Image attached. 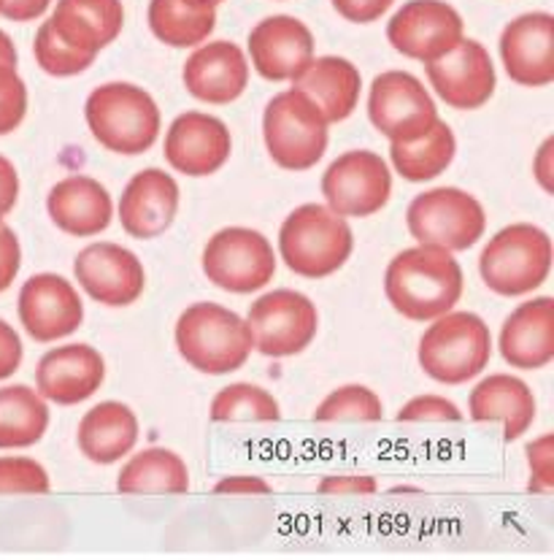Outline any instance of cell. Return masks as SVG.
<instances>
[{
	"mask_svg": "<svg viewBox=\"0 0 554 560\" xmlns=\"http://www.w3.org/2000/svg\"><path fill=\"white\" fill-rule=\"evenodd\" d=\"M465 273L455 253L436 244H416L390 260L385 295L390 306L411 323H431L460 304Z\"/></svg>",
	"mask_w": 554,
	"mask_h": 560,
	"instance_id": "obj_1",
	"label": "cell"
},
{
	"mask_svg": "<svg viewBox=\"0 0 554 560\" xmlns=\"http://www.w3.org/2000/svg\"><path fill=\"white\" fill-rule=\"evenodd\" d=\"M84 119L103 150L125 158L150 152L163 130L157 103L130 82H108L93 90L84 103Z\"/></svg>",
	"mask_w": 554,
	"mask_h": 560,
	"instance_id": "obj_2",
	"label": "cell"
},
{
	"mask_svg": "<svg viewBox=\"0 0 554 560\" xmlns=\"http://www.w3.org/2000/svg\"><path fill=\"white\" fill-rule=\"evenodd\" d=\"M176 350L201 374L225 376L244 369L255 350L241 314L222 304H192L176 319Z\"/></svg>",
	"mask_w": 554,
	"mask_h": 560,
	"instance_id": "obj_3",
	"label": "cell"
},
{
	"mask_svg": "<svg viewBox=\"0 0 554 560\" xmlns=\"http://www.w3.org/2000/svg\"><path fill=\"white\" fill-rule=\"evenodd\" d=\"M354 233L346 217L325 203H303L290 211L279 231V255L303 279H325L346 266Z\"/></svg>",
	"mask_w": 554,
	"mask_h": 560,
	"instance_id": "obj_4",
	"label": "cell"
},
{
	"mask_svg": "<svg viewBox=\"0 0 554 560\" xmlns=\"http://www.w3.org/2000/svg\"><path fill=\"white\" fill-rule=\"evenodd\" d=\"M554 262L552 238L533 222H514L495 233L479 255V273L504 299L530 295L550 279Z\"/></svg>",
	"mask_w": 554,
	"mask_h": 560,
	"instance_id": "obj_5",
	"label": "cell"
},
{
	"mask_svg": "<svg viewBox=\"0 0 554 560\" xmlns=\"http://www.w3.org/2000/svg\"><path fill=\"white\" fill-rule=\"evenodd\" d=\"M422 371L441 385H465L493 360V334L473 312H447L431 319L420 339Z\"/></svg>",
	"mask_w": 554,
	"mask_h": 560,
	"instance_id": "obj_6",
	"label": "cell"
},
{
	"mask_svg": "<svg viewBox=\"0 0 554 560\" xmlns=\"http://www.w3.org/2000/svg\"><path fill=\"white\" fill-rule=\"evenodd\" d=\"M330 122L300 90H284L268 101L262 139L273 163L284 171H308L328 152Z\"/></svg>",
	"mask_w": 554,
	"mask_h": 560,
	"instance_id": "obj_7",
	"label": "cell"
},
{
	"mask_svg": "<svg viewBox=\"0 0 554 560\" xmlns=\"http://www.w3.org/2000/svg\"><path fill=\"white\" fill-rule=\"evenodd\" d=\"M405 225L414 242L436 244L449 253H465L487 231L482 201L460 187H436L420 192L405 211Z\"/></svg>",
	"mask_w": 554,
	"mask_h": 560,
	"instance_id": "obj_8",
	"label": "cell"
},
{
	"mask_svg": "<svg viewBox=\"0 0 554 560\" xmlns=\"http://www.w3.org/2000/svg\"><path fill=\"white\" fill-rule=\"evenodd\" d=\"M201 266L205 279L225 293L249 295L276 277L273 244L252 228H222L205 242Z\"/></svg>",
	"mask_w": 554,
	"mask_h": 560,
	"instance_id": "obj_9",
	"label": "cell"
},
{
	"mask_svg": "<svg viewBox=\"0 0 554 560\" xmlns=\"http://www.w3.org/2000/svg\"><path fill=\"white\" fill-rule=\"evenodd\" d=\"M255 350L266 358H293L311 347L319 330V312L298 290H271L249 306L247 317Z\"/></svg>",
	"mask_w": 554,
	"mask_h": 560,
	"instance_id": "obj_10",
	"label": "cell"
},
{
	"mask_svg": "<svg viewBox=\"0 0 554 560\" xmlns=\"http://www.w3.org/2000/svg\"><path fill=\"white\" fill-rule=\"evenodd\" d=\"M392 171L381 154L354 150L335 158L322 174L325 206L346 220L374 217L390 203Z\"/></svg>",
	"mask_w": 554,
	"mask_h": 560,
	"instance_id": "obj_11",
	"label": "cell"
},
{
	"mask_svg": "<svg viewBox=\"0 0 554 560\" xmlns=\"http://www.w3.org/2000/svg\"><path fill=\"white\" fill-rule=\"evenodd\" d=\"M368 117L390 144H405L438 122V108L414 73L385 71L368 90Z\"/></svg>",
	"mask_w": 554,
	"mask_h": 560,
	"instance_id": "obj_12",
	"label": "cell"
},
{
	"mask_svg": "<svg viewBox=\"0 0 554 560\" xmlns=\"http://www.w3.org/2000/svg\"><path fill=\"white\" fill-rule=\"evenodd\" d=\"M465 38V25L455 5L444 0H409L387 25V42L403 57L433 62Z\"/></svg>",
	"mask_w": 554,
	"mask_h": 560,
	"instance_id": "obj_13",
	"label": "cell"
},
{
	"mask_svg": "<svg viewBox=\"0 0 554 560\" xmlns=\"http://www.w3.org/2000/svg\"><path fill=\"white\" fill-rule=\"evenodd\" d=\"M79 288L101 306H133L146 290V271L139 255L111 242H95L73 260Z\"/></svg>",
	"mask_w": 554,
	"mask_h": 560,
	"instance_id": "obj_14",
	"label": "cell"
},
{
	"mask_svg": "<svg viewBox=\"0 0 554 560\" xmlns=\"http://www.w3.org/2000/svg\"><path fill=\"white\" fill-rule=\"evenodd\" d=\"M425 73L438 98L457 112H476L487 106L498 88L493 57L473 38H462L452 51L425 62Z\"/></svg>",
	"mask_w": 554,
	"mask_h": 560,
	"instance_id": "obj_15",
	"label": "cell"
},
{
	"mask_svg": "<svg viewBox=\"0 0 554 560\" xmlns=\"http://www.w3.org/2000/svg\"><path fill=\"white\" fill-rule=\"evenodd\" d=\"M20 323L33 341H60L76 334L84 323L79 290L60 273H36L27 279L16 301Z\"/></svg>",
	"mask_w": 554,
	"mask_h": 560,
	"instance_id": "obj_16",
	"label": "cell"
},
{
	"mask_svg": "<svg viewBox=\"0 0 554 560\" xmlns=\"http://www.w3.org/2000/svg\"><path fill=\"white\" fill-rule=\"evenodd\" d=\"M163 152L170 168L192 179H203L231 160V128L214 114L185 112L170 122Z\"/></svg>",
	"mask_w": 554,
	"mask_h": 560,
	"instance_id": "obj_17",
	"label": "cell"
},
{
	"mask_svg": "<svg viewBox=\"0 0 554 560\" xmlns=\"http://www.w3.org/2000/svg\"><path fill=\"white\" fill-rule=\"evenodd\" d=\"M500 60L506 77L528 90L554 82V16L530 11L517 16L500 33Z\"/></svg>",
	"mask_w": 554,
	"mask_h": 560,
	"instance_id": "obj_18",
	"label": "cell"
},
{
	"mask_svg": "<svg viewBox=\"0 0 554 560\" xmlns=\"http://www.w3.org/2000/svg\"><path fill=\"white\" fill-rule=\"evenodd\" d=\"M249 57L268 82H293L314 60V33L290 14L266 16L249 33Z\"/></svg>",
	"mask_w": 554,
	"mask_h": 560,
	"instance_id": "obj_19",
	"label": "cell"
},
{
	"mask_svg": "<svg viewBox=\"0 0 554 560\" xmlns=\"http://www.w3.org/2000/svg\"><path fill=\"white\" fill-rule=\"evenodd\" d=\"M106 360L90 345H66L49 350L36 365V390L57 407H76L101 390Z\"/></svg>",
	"mask_w": 554,
	"mask_h": 560,
	"instance_id": "obj_20",
	"label": "cell"
},
{
	"mask_svg": "<svg viewBox=\"0 0 554 560\" xmlns=\"http://www.w3.org/2000/svg\"><path fill=\"white\" fill-rule=\"evenodd\" d=\"M179 185L163 168H144L125 185L119 198V225L128 236L150 242L163 236L179 211Z\"/></svg>",
	"mask_w": 554,
	"mask_h": 560,
	"instance_id": "obj_21",
	"label": "cell"
},
{
	"mask_svg": "<svg viewBox=\"0 0 554 560\" xmlns=\"http://www.w3.org/2000/svg\"><path fill=\"white\" fill-rule=\"evenodd\" d=\"M181 82L192 98L211 106H227L249 88V60L238 44L203 42L187 57Z\"/></svg>",
	"mask_w": 554,
	"mask_h": 560,
	"instance_id": "obj_22",
	"label": "cell"
},
{
	"mask_svg": "<svg viewBox=\"0 0 554 560\" xmlns=\"http://www.w3.org/2000/svg\"><path fill=\"white\" fill-rule=\"evenodd\" d=\"M500 355L517 371H539L554 360V299L539 295L519 304L504 319Z\"/></svg>",
	"mask_w": 554,
	"mask_h": 560,
	"instance_id": "obj_23",
	"label": "cell"
},
{
	"mask_svg": "<svg viewBox=\"0 0 554 560\" xmlns=\"http://www.w3.org/2000/svg\"><path fill=\"white\" fill-rule=\"evenodd\" d=\"M47 211L68 236L93 238L111 225L114 201L93 176H66L49 190Z\"/></svg>",
	"mask_w": 554,
	"mask_h": 560,
	"instance_id": "obj_24",
	"label": "cell"
},
{
	"mask_svg": "<svg viewBox=\"0 0 554 560\" xmlns=\"http://www.w3.org/2000/svg\"><path fill=\"white\" fill-rule=\"evenodd\" d=\"M535 404L528 382L511 374H490L479 382L468 398V417L473 422H500L506 442H517L533 428Z\"/></svg>",
	"mask_w": 554,
	"mask_h": 560,
	"instance_id": "obj_25",
	"label": "cell"
},
{
	"mask_svg": "<svg viewBox=\"0 0 554 560\" xmlns=\"http://www.w3.org/2000/svg\"><path fill=\"white\" fill-rule=\"evenodd\" d=\"M49 25L71 47L101 55L125 27L122 0H57Z\"/></svg>",
	"mask_w": 554,
	"mask_h": 560,
	"instance_id": "obj_26",
	"label": "cell"
},
{
	"mask_svg": "<svg viewBox=\"0 0 554 560\" xmlns=\"http://www.w3.org/2000/svg\"><path fill=\"white\" fill-rule=\"evenodd\" d=\"M293 88L306 93L317 103L325 119L335 125L350 119L357 108L363 77H359V68L346 57L314 55V60L293 79Z\"/></svg>",
	"mask_w": 554,
	"mask_h": 560,
	"instance_id": "obj_27",
	"label": "cell"
},
{
	"mask_svg": "<svg viewBox=\"0 0 554 560\" xmlns=\"http://www.w3.org/2000/svg\"><path fill=\"white\" fill-rule=\"evenodd\" d=\"M139 433V417L128 404L103 401L82 417L76 442L84 458L98 466H111L133 453Z\"/></svg>",
	"mask_w": 554,
	"mask_h": 560,
	"instance_id": "obj_28",
	"label": "cell"
},
{
	"mask_svg": "<svg viewBox=\"0 0 554 560\" xmlns=\"http://www.w3.org/2000/svg\"><path fill=\"white\" fill-rule=\"evenodd\" d=\"M117 490L125 495H181L190 490V468L174 450H141L119 471Z\"/></svg>",
	"mask_w": 554,
	"mask_h": 560,
	"instance_id": "obj_29",
	"label": "cell"
},
{
	"mask_svg": "<svg viewBox=\"0 0 554 560\" xmlns=\"http://www.w3.org/2000/svg\"><path fill=\"white\" fill-rule=\"evenodd\" d=\"M49 428V407L27 385L0 387V450L33 447Z\"/></svg>",
	"mask_w": 554,
	"mask_h": 560,
	"instance_id": "obj_30",
	"label": "cell"
},
{
	"mask_svg": "<svg viewBox=\"0 0 554 560\" xmlns=\"http://www.w3.org/2000/svg\"><path fill=\"white\" fill-rule=\"evenodd\" d=\"M150 27L157 42L174 49L201 47L216 27V9L192 0H150Z\"/></svg>",
	"mask_w": 554,
	"mask_h": 560,
	"instance_id": "obj_31",
	"label": "cell"
},
{
	"mask_svg": "<svg viewBox=\"0 0 554 560\" xmlns=\"http://www.w3.org/2000/svg\"><path fill=\"white\" fill-rule=\"evenodd\" d=\"M457 154V139L447 122L438 119L425 136L405 144H390V163L405 182H431L449 171Z\"/></svg>",
	"mask_w": 554,
	"mask_h": 560,
	"instance_id": "obj_32",
	"label": "cell"
},
{
	"mask_svg": "<svg viewBox=\"0 0 554 560\" xmlns=\"http://www.w3.org/2000/svg\"><path fill=\"white\" fill-rule=\"evenodd\" d=\"M209 417L214 422H276L282 417V409H279V401L266 387L252 385V382H236V385H227L216 393L214 401H211Z\"/></svg>",
	"mask_w": 554,
	"mask_h": 560,
	"instance_id": "obj_33",
	"label": "cell"
},
{
	"mask_svg": "<svg viewBox=\"0 0 554 560\" xmlns=\"http://www.w3.org/2000/svg\"><path fill=\"white\" fill-rule=\"evenodd\" d=\"M33 55H36L38 68L57 79L79 77V73H84L87 68H93L95 57H98L93 55V51L76 49L71 47V44L62 42V38L51 31L49 20L38 27L36 42H33Z\"/></svg>",
	"mask_w": 554,
	"mask_h": 560,
	"instance_id": "obj_34",
	"label": "cell"
},
{
	"mask_svg": "<svg viewBox=\"0 0 554 560\" xmlns=\"http://www.w3.org/2000/svg\"><path fill=\"white\" fill-rule=\"evenodd\" d=\"M385 417V404L370 387L365 385H341L314 409V420L335 422V420H363L379 422Z\"/></svg>",
	"mask_w": 554,
	"mask_h": 560,
	"instance_id": "obj_35",
	"label": "cell"
},
{
	"mask_svg": "<svg viewBox=\"0 0 554 560\" xmlns=\"http://www.w3.org/2000/svg\"><path fill=\"white\" fill-rule=\"evenodd\" d=\"M49 490V474L38 460L0 458V495H44Z\"/></svg>",
	"mask_w": 554,
	"mask_h": 560,
	"instance_id": "obj_36",
	"label": "cell"
},
{
	"mask_svg": "<svg viewBox=\"0 0 554 560\" xmlns=\"http://www.w3.org/2000/svg\"><path fill=\"white\" fill-rule=\"evenodd\" d=\"M27 114V88L14 66L0 62V136L14 133Z\"/></svg>",
	"mask_w": 554,
	"mask_h": 560,
	"instance_id": "obj_37",
	"label": "cell"
},
{
	"mask_svg": "<svg viewBox=\"0 0 554 560\" xmlns=\"http://www.w3.org/2000/svg\"><path fill=\"white\" fill-rule=\"evenodd\" d=\"M401 422H422V420H436V422H460L462 411L457 404L444 396H416L409 404H403L398 411Z\"/></svg>",
	"mask_w": 554,
	"mask_h": 560,
	"instance_id": "obj_38",
	"label": "cell"
},
{
	"mask_svg": "<svg viewBox=\"0 0 554 560\" xmlns=\"http://www.w3.org/2000/svg\"><path fill=\"white\" fill-rule=\"evenodd\" d=\"M554 447H552V433H544L541 439H535L528 447V460H530V490L533 493H552L554 490Z\"/></svg>",
	"mask_w": 554,
	"mask_h": 560,
	"instance_id": "obj_39",
	"label": "cell"
},
{
	"mask_svg": "<svg viewBox=\"0 0 554 560\" xmlns=\"http://www.w3.org/2000/svg\"><path fill=\"white\" fill-rule=\"evenodd\" d=\"M22 266V247L16 233L11 231L5 222H0V293L14 284L16 273H20Z\"/></svg>",
	"mask_w": 554,
	"mask_h": 560,
	"instance_id": "obj_40",
	"label": "cell"
},
{
	"mask_svg": "<svg viewBox=\"0 0 554 560\" xmlns=\"http://www.w3.org/2000/svg\"><path fill=\"white\" fill-rule=\"evenodd\" d=\"M396 0H333V9L354 25H370L392 9Z\"/></svg>",
	"mask_w": 554,
	"mask_h": 560,
	"instance_id": "obj_41",
	"label": "cell"
},
{
	"mask_svg": "<svg viewBox=\"0 0 554 560\" xmlns=\"http://www.w3.org/2000/svg\"><path fill=\"white\" fill-rule=\"evenodd\" d=\"M22 355H25V350H22L20 334L5 319H0V382L20 371Z\"/></svg>",
	"mask_w": 554,
	"mask_h": 560,
	"instance_id": "obj_42",
	"label": "cell"
},
{
	"mask_svg": "<svg viewBox=\"0 0 554 560\" xmlns=\"http://www.w3.org/2000/svg\"><path fill=\"white\" fill-rule=\"evenodd\" d=\"M20 198V174H16L14 163L0 154V222L11 214Z\"/></svg>",
	"mask_w": 554,
	"mask_h": 560,
	"instance_id": "obj_43",
	"label": "cell"
},
{
	"mask_svg": "<svg viewBox=\"0 0 554 560\" xmlns=\"http://www.w3.org/2000/svg\"><path fill=\"white\" fill-rule=\"evenodd\" d=\"M374 477H325L319 485V493H339V495H370L376 493Z\"/></svg>",
	"mask_w": 554,
	"mask_h": 560,
	"instance_id": "obj_44",
	"label": "cell"
},
{
	"mask_svg": "<svg viewBox=\"0 0 554 560\" xmlns=\"http://www.w3.org/2000/svg\"><path fill=\"white\" fill-rule=\"evenodd\" d=\"M51 0H3L0 14L11 22H33L47 14Z\"/></svg>",
	"mask_w": 554,
	"mask_h": 560,
	"instance_id": "obj_45",
	"label": "cell"
},
{
	"mask_svg": "<svg viewBox=\"0 0 554 560\" xmlns=\"http://www.w3.org/2000/svg\"><path fill=\"white\" fill-rule=\"evenodd\" d=\"M214 490L231 495H271V485L260 477H225Z\"/></svg>",
	"mask_w": 554,
	"mask_h": 560,
	"instance_id": "obj_46",
	"label": "cell"
},
{
	"mask_svg": "<svg viewBox=\"0 0 554 560\" xmlns=\"http://www.w3.org/2000/svg\"><path fill=\"white\" fill-rule=\"evenodd\" d=\"M552 150H554V139H546L544 147H541L539 154L533 160V174L539 179V185L544 187V192H554V160H552Z\"/></svg>",
	"mask_w": 554,
	"mask_h": 560,
	"instance_id": "obj_47",
	"label": "cell"
},
{
	"mask_svg": "<svg viewBox=\"0 0 554 560\" xmlns=\"http://www.w3.org/2000/svg\"><path fill=\"white\" fill-rule=\"evenodd\" d=\"M0 62H5V66H14L20 62V55H16V47L14 42H11V36L5 31H0Z\"/></svg>",
	"mask_w": 554,
	"mask_h": 560,
	"instance_id": "obj_48",
	"label": "cell"
},
{
	"mask_svg": "<svg viewBox=\"0 0 554 560\" xmlns=\"http://www.w3.org/2000/svg\"><path fill=\"white\" fill-rule=\"evenodd\" d=\"M192 3H198V5H211V9H216V5L225 3V0H192Z\"/></svg>",
	"mask_w": 554,
	"mask_h": 560,
	"instance_id": "obj_49",
	"label": "cell"
},
{
	"mask_svg": "<svg viewBox=\"0 0 554 560\" xmlns=\"http://www.w3.org/2000/svg\"><path fill=\"white\" fill-rule=\"evenodd\" d=\"M0 5H3V0H0Z\"/></svg>",
	"mask_w": 554,
	"mask_h": 560,
	"instance_id": "obj_50",
	"label": "cell"
}]
</instances>
